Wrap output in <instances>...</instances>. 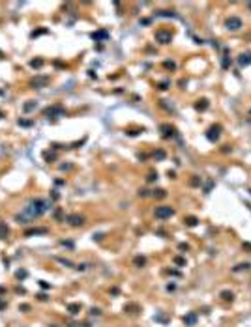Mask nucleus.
Listing matches in <instances>:
<instances>
[{
	"instance_id": "c9c22d12",
	"label": "nucleus",
	"mask_w": 251,
	"mask_h": 327,
	"mask_svg": "<svg viewBox=\"0 0 251 327\" xmlns=\"http://www.w3.org/2000/svg\"><path fill=\"white\" fill-rule=\"evenodd\" d=\"M165 67H167V69H174L176 65H174V62H165Z\"/></svg>"
},
{
	"instance_id": "4c0bfd02",
	"label": "nucleus",
	"mask_w": 251,
	"mask_h": 327,
	"mask_svg": "<svg viewBox=\"0 0 251 327\" xmlns=\"http://www.w3.org/2000/svg\"><path fill=\"white\" fill-rule=\"evenodd\" d=\"M60 245H64V247H70V249L73 247V243H71V241H60Z\"/></svg>"
},
{
	"instance_id": "79ce46f5",
	"label": "nucleus",
	"mask_w": 251,
	"mask_h": 327,
	"mask_svg": "<svg viewBox=\"0 0 251 327\" xmlns=\"http://www.w3.org/2000/svg\"><path fill=\"white\" fill-rule=\"evenodd\" d=\"M55 157H56V155H55V153H45V159H51V161H53V159H55Z\"/></svg>"
},
{
	"instance_id": "39448f33",
	"label": "nucleus",
	"mask_w": 251,
	"mask_h": 327,
	"mask_svg": "<svg viewBox=\"0 0 251 327\" xmlns=\"http://www.w3.org/2000/svg\"><path fill=\"white\" fill-rule=\"evenodd\" d=\"M43 114L47 116V118H58V116H62V114H64V108H62L60 105H55V107L45 108V110H43Z\"/></svg>"
},
{
	"instance_id": "473e14b6",
	"label": "nucleus",
	"mask_w": 251,
	"mask_h": 327,
	"mask_svg": "<svg viewBox=\"0 0 251 327\" xmlns=\"http://www.w3.org/2000/svg\"><path fill=\"white\" fill-rule=\"evenodd\" d=\"M19 310H22V312H28V310H30V305H21V307H19Z\"/></svg>"
},
{
	"instance_id": "5701e85b",
	"label": "nucleus",
	"mask_w": 251,
	"mask_h": 327,
	"mask_svg": "<svg viewBox=\"0 0 251 327\" xmlns=\"http://www.w3.org/2000/svg\"><path fill=\"white\" fill-rule=\"evenodd\" d=\"M174 264H176V266H182V267H184V266H186V260L182 258V256H176V258H174Z\"/></svg>"
},
{
	"instance_id": "6ab92c4d",
	"label": "nucleus",
	"mask_w": 251,
	"mask_h": 327,
	"mask_svg": "<svg viewBox=\"0 0 251 327\" xmlns=\"http://www.w3.org/2000/svg\"><path fill=\"white\" fill-rule=\"evenodd\" d=\"M221 299H223V301H233V299H234V294L223 290V292H221Z\"/></svg>"
},
{
	"instance_id": "c03bdc74",
	"label": "nucleus",
	"mask_w": 251,
	"mask_h": 327,
	"mask_svg": "<svg viewBox=\"0 0 251 327\" xmlns=\"http://www.w3.org/2000/svg\"><path fill=\"white\" fill-rule=\"evenodd\" d=\"M38 297H39V301H47V295H45V294H39Z\"/></svg>"
},
{
	"instance_id": "2eb2a0df",
	"label": "nucleus",
	"mask_w": 251,
	"mask_h": 327,
	"mask_svg": "<svg viewBox=\"0 0 251 327\" xmlns=\"http://www.w3.org/2000/svg\"><path fill=\"white\" fill-rule=\"evenodd\" d=\"M10 236V228L6 226V223H0V239H6Z\"/></svg>"
},
{
	"instance_id": "1a4fd4ad",
	"label": "nucleus",
	"mask_w": 251,
	"mask_h": 327,
	"mask_svg": "<svg viewBox=\"0 0 251 327\" xmlns=\"http://www.w3.org/2000/svg\"><path fill=\"white\" fill-rule=\"evenodd\" d=\"M49 230L47 228H32V230H26L25 236L26 238H32V236H43V234H47Z\"/></svg>"
},
{
	"instance_id": "0eeeda50",
	"label": "nucleus",
	"mask_w": 251,
	"mask_h": 327,
	"mask_svg": "<svg viewBox=\"0 0 251 327\" xmlns=\"http://www.w3.org/2000/svg\"><path fill=\"white\" fill-rule=\"evenodd\" d=\"M66 223H70L71 226H81V224H84V217L79 213H71L66 217Z\"/></svg>"
},
{
	"instance_id": "2f4dec72",
	"label": "nucleus",
	"mask_w": 251,
	"mask_h": 327,
	"mask_svg": "<svg viewBox=\"0 0 251 327\" xmlns=\"http://www.w3.org/2000/svg\"><path fill=\"white\" fill-rule=\"evenodd\" d=\"M178 249H180V250H189V245H188V243H180Z\"/></svg>"
},
{
	"instance_id": "dca6fc26",
	"label": "nucleus",
	"mask_w": 251,
	"mask_h": 327,
	"mask_svg": "<svg viewBox=\"0 0 251 327\" xmlns=\"http://www.w3.org/2000/svg\"><path fill=\"white\" fill-rule=\"evenodd\" d=\"M47 82H49V79H47V77H41V79H34V81H32L30 84L38 88V86H45V84H47Z\"/></svg>"
},
{
	"instance_id": "a19ab883",
	"label": "nucleus",
	"mask_w": 251,
	"mask_h": 327,
	"mask_svg": "<svg viewBox=\"0 0 251 327\" xmlns=\"http://www.w3.org/2000/svg\"><path fill=\"white\" fill-rule=\"evenodd\" d=\"M167 86H169V82H161L159 84V90H167Z\"/></svg>"
},
{
	"instance_id": "a18cd8bd",
	"label": "nucleus",
	"mask_w": 251,
	"mask_h": 327,
	"mask_svg": "<svg viewBox=\"0 0 251 327\" xmlns=\"http://www.w3.org/2000/svg\"><path fill=\"white\" fill-rule=\"evenodd\" d=\"M4 292H6V288H4V286H0V294H4Z\"/></svg>"
},
{
	"instance_id": "e433bc0d",
	"label": "nucleus",
	"mask_w": 251,
	"mask_h": 327,
	"mask_svg": "<svg viewBox=\"0 0 251 327\" xmlns=\"http://www.w3.org/2000/svg\"><path fill=\"white\" fill-rule=\"evenodd\" d=\"M212 187H214V181H212V179H210V181H208V183H206V189H204V191H206V193H208V191H210V189H212Z\"/></svg>"
},
{
	"instance_id": "4be33fe9",
	"label": "nucleus",
	"mask_w": 251,
	"mask_h": 327,
	"mask_svg": "<svg viewBox=\"0 0 251 327\" xmlns=\"http://www.w3.org/2000/svg\"><path fill=\"white\" fill-rule=\"evenodd\" d=\"M36 108V101H28L26 105H25V112H30V110H34Z\"/></svg>"
},
{
	"instance_id": "c756f323",
	"label": "nucleus",
	"mask_w": 251,
	"mask_h": 327,
	"mask_svg": "<svg viewBox=\"0 0 251 327\" xmlns=\"http://www.w3.org/2000/svg\"><path fill=\"white\" fill-rule=\"evenodd\" d=\"M19 125H22V127H28V125H32V122H30V120H19Z\"/></svg>"
},
{
	"instance_id": "b1692460",
	"label": "nucleus",
	"mask_w": 251,
	"mask_h": 327,
	"mask_svg": "<svg viewBox=\"0 0 251 327\" xmlns=\"http://www.w3.org/2000/svg\"><path fill=\"white\" fill-rule=\"evenodd\" d=\"M26 275H28V273H26V269H19V271L15 273V277H17V278H25Z\"/></svg>"
},
{
	"instance_id": "412c9836",
	"label": "nucleus",
	"mask_w": 251,
	"mask_h": 327,
	"mask_svg": "<svg viewBox=\"0 0 251 327\" xmlns=\"http://www.w3.org/2000/svg\"><path fill=\"white\" fill-rule=\"evenodd\" d=\"M249 267H251V264H247V262H245V264H238L233 271H236V273H238V271H247Z\"/></svg>"
},
{
	"instance_id": "9b49d317",
	"label": "nucleus",
	"mask_w": 251,
	"mask_h": 327,
	"mask_svg": "<svg viewBox=\"0 0 251 327\" xmlns=\"http://www.w3.org/2000/svg\"><path fill=\"white\" fill-rule=\"evenodd\" d=\"M161 131H163V136H165V138L174 136V133H176V129H174V127H171V125H161Z\"/></svg>"
},
{
	"instance_id": "37998d69",
	"label": "nucleus",
	"mask_w": 251,
	"mask_h": 327,
	"mask_svg": "<svg viewBox=\"0 0 251 327\" xmlns=\"http://www.w3.org/2000/svg\"><path fill=\"white\" fill-rule=\"evenodd\" d=\"M167 290H169V292H172V290H176V284H167Z\"/></svg>"
},
{
	"instance_id": "58836bf2",
	"label": "nucleus",
	"mask_w": 251,
	"mask_h": 327,
	"mask_svg": "<svg viewBox=\"0 0 251 327\" xmlns=\"http://www.w3.org/2000/svg\"><path fill=\"white\" fill-rule=\"evenodd\" d=\"M6 307H8V303H6V301H2V299H0V310H4Z\"/></svg>"
},
{
	"instance_id": "423d86ee",
	"label": "nucleus",
	"mask_w": 251,
	"mask_h": 327,
	"mask_svg": "<svg viewBox=\"0 0 251 327\" xmlns=\"http://www.w3.org/2000/svg\"><path fill=\"white\" fill-rule=\"evenodd\" d=\"M219 135H221V125H212L206 131V138L210 140V142H216V140L219 138Z\"/></svg>"
},
{
	"instance_id": "6e6552de",
	"label": "nucleus",
	"mask_w": 251,
	"mask_h": 327,
	"mask_svg": "<svg viewBox=\"0 0 251 327\" xmlns=\"http://www.w3.org/2000/svg\"><path fill=\"white\" fill-rule=\"evenodd\" d=\"M182 321L186 323V327H193L195 323H197V314L195 312H188L184 318H182Z\"/></svg>"
},
{
	"instance_id": "393cba45",
	"label": "nucleus",
	"mask_w": 251,
	"mask_h": 327,
	"mask_svg": "<svg viewBox=\"0 0 251 327\" xmlns=\"http://www.w3.org/2000/svg\"><path fill=\"white\" fill-rule=\"evenodd\" d=\"M165 195H167V193H165L163 189H157V191H154V196H157V198H163Z\"/></svg>"
},
{
	"instance_id": "a211bd4d",
	"label": "nucleus",
	"mask_w": 251,
	"mask_h": 327,
	"mask_svg": "<svg viewBox=\"0 0 251 327\" xmlns=\"http://www.w3.org/2000/svg\"><path fill=\"white\" fill-rule=\"evenodd\" d=\"M184 223H186L188 226H191V228H193V226H197V224H199V219H197V217H193V215H189V217H186V221H184Z\"/></svg>"
},
{
	"instance_id": "ea45409f",
	"label": "nucleus",
	"mask_w": 251,
	"mask_h": 327,
	"mask_svg": "<svg viewBox=\"0 0 251 327\" xmlns=\"http://www.w3.org/2000/svg\"><path fill=\"white\" fill-rule=\"evenodd\" d=\"M200 181H199V178L197 176H193V179H191V185H199Z\"/></svg>"
},
{
	"instance_id": "7ed1b4c3",
	"label": "nucleus",
	"mask_w": 251,
	"mask_h": 327,
	"mask_svg": "<svg viewBox=\"0 0 251 327\" xmlns=\"http://www.w3.org/2000/svg\"><path fill=\"white\" fill-rule=\"evenodd\" d=\"M156 41H157V43H163V45L171 43V41H172V32L167 30V28L157 30V32H156Z\"/></svg>"
},
{
	"instance_id": "bb28decb",
	"label": "nucleus",
	"mask_w": 251,
	"mask_h": 327,
	"mask_svg": "<svg viewBox=\"0 0 251 327\" xmlns=\"http://www.w3.org/2000/svg\"><path fill=\"white\" fill-rule=\"evenodd\" d=\"M30 65H32V67H41V65H43V60H32Z\"/></svg>"
},
{
	"instance_id": "de8ad7c7",
	"label": "nucleus",
	"mask_w": 251,
	"mask_h": 327,
	"mask_svg": "<svg viewBox=\"0 0 251 327\" xmlns=\"http://www.w3.org/2000/svg\"><path fill=\"white\" fill-rule=\"evenodd\" d=\"M247 6H249V8H251V2H249V4H247Z\"/></svg>"
},
{
	"instance_id": "ddd939ff",
	"label": "nucleus",
	"mask_w": 251,
	"mask_h": 327,
	"mask_svg": "<svg viewBox=\"0 0 251 327\" xmlns=\"http://www.w3.org/2000/svg\"><path fill=\"white\" fill-rule=\"evenodd\" d=\"M124 312H128V314H137V312H139V305H135V303H129V305L124 307Z\"/></svg>"
},
{
	"instance_id": "cd10ccee",
	"label": "nucleus",
	"mask_w": 251,
	"mask_h": 327,
	"mask_svg": "<svg viewBox=\"0 0 251 327\" xmlns=\"http://www.w3.org/2000/svg\"><path fill=\"white\" fill-rule=\"evenodd\" d=\"M154 157H156V159H163V157H165V152H163V150H157V152L154 153Z\"/></svg>"
},
{
	"instance_id": "f3484780",
	"label": "nucleus",
	"mask_w": 251,
	"mask_h": 327,
	"mask_svg": "<svg viewBox=\"0 0 251 327\" xmlns=\"http://www.w3.org/2000/svg\"><path fill=\"white\" fill-rule=\"evenodd\" d=\"M195 108L197 110H206L208 108V99H199L197 105H195Z\"/></svg>"
},
{
	"instance_id": "f03ea898",
	"label": "nucleus",
	"mask_w": 251,
	"mask_h": 327,
	"mask_svg": "<svg viewBox=\"0 0 251 327\" xmlns=\"http://www.w3.org/2000/svg\"><path fill=\"white\" fill-rule=\"evenodd\" d=\"M154 215H156V219H161V221L163 219H171L174 215V209L171 206H159V207H156Z\"/></svg>"
},
{
	"instance_id": "72a5a7b5",
	"label": "nucleus",
	"mask_w": 251,
	"mask_h": 327,
	"mask_svg": "<svg viewBox=\"0 0 251 327\" xmlns=\"http://www.w3.org/2000/svg\"><path fill=\"white\" fill-rule=\"evenodd\" d=\"M90 314H92V316H99L101 310H99V309H92V310H90Z\"/></svg>"
},
{
	"instance_id": "9d476101",
	"label": "nucleus",
	"mask_w": 251,
	"mask_h": 327,
	"mask_svg": "<svg viewBox=\"0 0 251 327\" xmlns=\"http://www.w3.org/2000/svg\"><path fill=\"white\" fill-rule=\"evenodd\" d=\"M238 64H240L242 67L249 65V64H251V53H242V54L238 56Z\"/></svg>"
},
{
	"instance_id": "a878e982",
	"label": "nucleus",
	"mask_w": 251,
	"mask_h": 327,
	"mask_svg": "<svg viewBox=\"0 0 251 327\" xmlns=\"http://www.w3.org/2000/svg\"><path fill=\"white\" fill-rule=\"evenodd\" d=\"M157 17H174V13L172 11H159Z\"/></svg>"
},
{
	"instance_id": "20e7f679",
	"label": "nucleus",
	"mask_w": 251,
	"mask_h": 327,
	"mask_svg": "<svg viewBox=\"0 0 251 327\" xmlns=\"http://www.w3.org/2000/svg\"><path fill=\"white\" fill-rule=\"evenodd\" d=\"M225 28H227V30H233V32L240 30V28H242V19H238V17H229V19L225 21Z\"/></svg>"
},
{
	"instance_id": "49530a36",
	"label": "nucleus",
	"mask_w": 251,
	"mask_h": 327,
	"mask_svg": "<svg viewBox=\"0 0 251 327\" xmlns=\"http://www.w3.org/2000/svg\"><path fill=\"white\" fill-rule=\"evenodd\" d=\"M0 58H4V53H2V51H0Z\"/></svg>"
},
{
	"instance_id": "f704fd0d",
	"label": "nucleus",
	"mask_w": 251,
	"mask_h": 327,
	"mask_svg": "<svg viewBox=\"0 0 251 327\" xmlns=\"http://www.w3.org/2000/svg\"><path fill=\"white\" fill-rule=\"evenodd\" d=\"M39 286H41L43 290H49V284H47V282H45V280H39Z\"/></svg>"
},
{
	"instance_id": "4468645a",
	"label": "nucleus",
	"mask_w": 251,
	"mask_h": 327,
	"mask_svg": "<svg viewBox=\"0 0 251 327\" xmlns=\"http://www.w3.org/2000/svg\"><path fill=\"white\" fill-rule=\"evenodd\" d=\"M92 37H94L96 41H101V39H107V37H109V32H107V30H99V32H94Z\"/></svg>"
},
{
	"instance_id": "f8f14e48",
	"label": "nucleus",
	"mask_w": 251,
	"mask_h": 327,
	"mask_svg": "<svg viewBox=\"0 0 251 327\" xmlns=\"http://www.w3.org/2000/svg\"><path fill=\"white\" fill-rule=\"evenodd\" d=\"M67 312H70L71 316L79 314L81 312V305H79V303H71V305H67Z\"/></svg>"
},
{
	"instance_id": "09e8293b",
	"label": "nucleus",
	"mask_w": 251,
	"mask_h": 327,
	"mask_svg": "<svg viewBox=\"0 0 251 327\" xmlns=\"http://www.w3.org/2000/svg\"><path fill=\"white\" fill-rule=\"evenodd\" d=\"M0 118H2V112H0Z\"/></svg>"
},
{
	"instance_id": "f257e3e1",
	"label": "nucleus",
	"mask_w": 251,
	"mask_h": 327,
	"mask_svg": "<svg viewBox=\"0 0 251 327\" xmlns=\"http://www.w3.org/2000/svg\"><path fill=\"white\" fill-rule=\"evenodd\" d=\"M47 209H49V202H47V200L36 198V200H32V202L25 207V211H22V213L15 215V221H17V223H30V221H34L36 217L43 215Z\"/></svg>"
},
{
	"instance_id": "c85d7f7f",
	"label": "nucleus",
	"mask_w": 251,
	"mask_h": 327,
	"mask_svg": "<svg viewBox=\"0 0 251 327\" xmlns=\"http://www.w3.org/2000/svg\"><path fill=\"white\" fill-rule=\"evenodd\" d=\"M58 262H60V264H64V266H70V267H73V262L66 260V258H58Z\"/></svg>"
},
{
	"instance_id": "7c9ffc66",
	"label": "nucleus",
	"mask_w": 251,
	"mask_h": 327,
	"mask_svg": "<svg viewBox=\"0 0 251 327\" xmlns=\"http://www.w3.org/2000/svg\"><path fill=\"white\" fill-rule=\"evenodd\" d=\"M146 179H148V181H154V179H157V174H156V172H150Z\"/></svg>"
},
{
	"instance_id": "aec40b11",
	"label": "nucleus",
	"mask_w": 251,
	"mask_h": 327,
	"mask_svg": "<svg viewBox=\"0 0 251 327\" xmlns=\"http://www.w3.org/2000/svg\"><path fill=\"white\" fill-rule=\"evenodd\" d=\"M133 264H135V267H143L146 264V258H144V256H137V258L133 260Z\"/></svg>"
}]
</instances>
